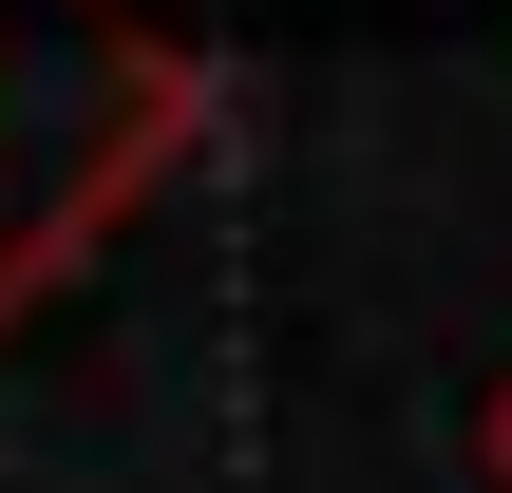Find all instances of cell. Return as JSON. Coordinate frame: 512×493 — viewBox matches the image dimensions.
Segmentation results:
<instances>
[{
	"mask_svg": "<svg viewBox=\"0 0 512 493\" xmlns=\"http://www.w3.org/2000/svg\"><path fill=\"white\" fill-rule=\"evenodd\" d=\"M475 456H494V493H512V380H494V418H475Z\"/></svg>",
	"mask_w": 512,
	"mask_h": 493,
	"instance_id": "obj_2",
	"label": "cell"
},
{
	"mask_svg": "<svg viewBox=\"0 0 512 493\" xmlns=\"http://www.w3.org/2000/svg\"><path fill=\"white\" fill-rule=\"evenodd\" d=\"M209 133V38L152 0H0V323Z\"/></svg>",
	"mask_w": 512,
	"mask_h": 493,
	"instance_id": "obj_1",
	"label": "cell"
}]
</instances>
